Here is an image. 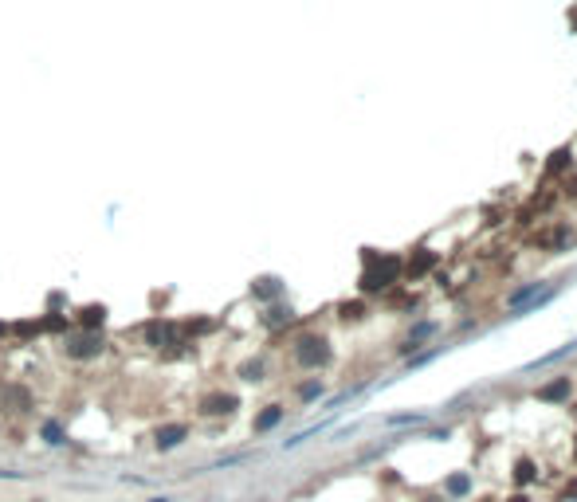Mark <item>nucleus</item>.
I'll return each instance as SVG.
<instances>
[{"label": "nucleus", "mask_w": 577, "mask_h": 502, "mask_svg": "<svg viewBox=\"0 0 577 502\" xmlns=\"http://www.w3.org/2000/svg\"><path fill=\"white\" fill-rule=\"evenodd\" d=\"M63 349H67L71 358H94V353L102 349V341L94 338V333H79V338H71Z\"/></svg>", "instance_id": "nucleus-1"}, {"label": "nucleus", "mask_w": 577, "mask_h": 502, "mask_svg": "<svg viewBox=\"0 0 577 502\" xmlns=\"http://www.w3.org/2000/svg\"><path fill=\"white\" fill-rule=\"evenodd\" d=\"M145 338H150V346H177V330H173L169 322H150V330H145Z\"/></svg>", "instance_id": "nucleus-2"}, {"label": "nucleus", "mask_w": 577, "mask_h": 502, "mask_svg": "<svg viewBox=\"0 0 577 502\" xmlns=\"http://www.w3.org/2000/svg\"><path fill=\"white\" fill-rule=\"evenodd\" d=\"M189 428L185 424H169V428H157V447H177L181 440H185Z\"/></svg>", "instance_id": "nucleus-3"}, {"label": "nucleus", "mask_w": 577, "mask_h": 502, "mask_svg": "<svg viewBox=\"0 0 577 502\" xmlns=\"http://www.w3.org/2000/svg\"><path fill=\"white\" fill-rule=\"evenodd\" d=\"M323 358H326L323 341H303V349H298V361H303V365H314V361H323Z\"/></svg>", "instance_id": "nucleus-4"}, {"label": "nucleus", "mask_w": 577, "mask_h": 502, "mask_svg": "<svg viewBox=\"0 0 577 502\" xmlns=\"http://www.w3.org/2000/svg\"><path fill=\"white\" fill-rule=\"evenodd\" d=\"M236 409V400L232 397H208L204 400V412H208V416H216V412H232Z\"/></svg>", "instance_id": "nucleus-5"}, {"label": "nucleus", "mask_w": 577, "mask_h": 502, "mask_svg": "<svg viewBox=\"0 0 577 502\" xmlns=\"http://www.w3.org/2000/svg\"><path fill=\"white\" fill-rule=\"evenodd\" d=\"M83 326H102V307H86L83 310Z\"/></svg>", "instance_id": "nucleus-6"}, {"label": "nucleus", "mask_w": 577, "mask_h": 502, "mask_svg": "<svg viewBox=\"0 0 577 502\" xmlns=\"http://www.w3.org/2000/svg\"><path fill=\"white\" fill-rule=\"evenodd\" d=\"M275 420H279V412H275V409H271V412H264V416H259V424H255V428H271V424H275Z\"/></svg>", "instance_id": "nucleus-7"}]
</instances>
